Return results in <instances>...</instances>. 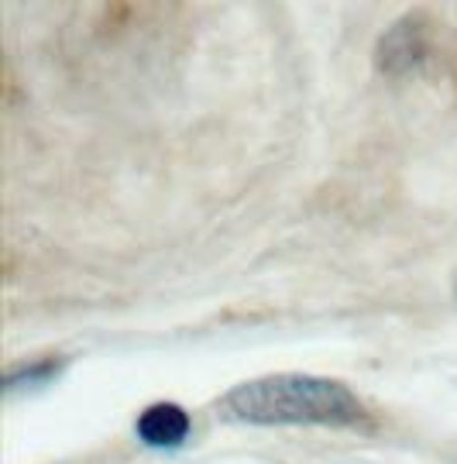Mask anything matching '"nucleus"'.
I'll use <instances>...</instances> for the list:
<instances>
[{
	"label": "nucleus",
	"instance_id": "39448f33",
	"mask_svg": "<svg viewBox=\"0 0 457 464\" xmlns=\"http://www.w3.org/2000/svg\"><path fill=\"white\" fill-rule=\"evenodd\" d=\"M454 299H457V279H454Z\"/></svg>",
	"mask_w": 457,
	"mask_h": 464
},
{
	"label": "nucleus",
	"instance_id": "f03ea898",
	"mask_svg": "<svg viewBox=\"0 0 457 464\" xmlns=\"http://www.w3.org/2000/svg\"><path fill=\"white\" fill-rule=\"evenodd\" d=\"M426 55V32L416 17H406L399 24H392L389 32L378 38L375 63L389 76H403L409 69H416Z\"/></svg>",
	"mask_w": 457,
	"mask_h": 464
},
{
	"label": "nucleus",
	"instance_id": "7ed1b4c3",
	"mask_svg": "<svg viewBox=\"0 0 457 464\" xmlns=\"http://www.w3.org/2000/svg\"><path fill=\"white\" fill-rule=\"evenodd\" d=\"M190 413L180 402H151L145 413L138 416V437L148 448H180L190 437Z\"/></svg>",
	"mask_w": 457,
	"mask_h": 464
},
{
	"label": "nucleus",
	"instance_id": "20e7f679",
	"mask_svg": "<svg viewBox=\"0 0 457 464\" xmlns=\"http://www.w3.org/2000/svg\"><path fill=\"white\" fill-rule=\"evenodd\" d=\"M59 368L63 362H34V365H24V368H15V372H7V382H4V392L7 396H15L17 389H34V385H45L59 375Z\"/></svg>",
	"mask_w": 457,
	"mask_h": 464
},
{
	"label": "nucleus",
	"instance_id": "f257e3e1",
	"mask_svg": "<svg viewBox=\"0 0 457 464\" xmlns=\"http://www.w3.org/2000/svg\"><path fill=\"white\" fill-rule=\"evenodd\" d=\"M361 413V399L347 385L299 372L241 382L217 402V416L251 427H344Z\"/></svg>",
	"mask_w": 457,
	"mask_h": 464
}]
</instances>
